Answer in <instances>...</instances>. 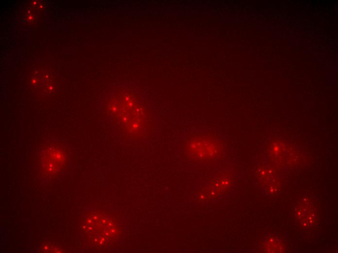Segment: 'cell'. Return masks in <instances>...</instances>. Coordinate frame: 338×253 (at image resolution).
I'll return each mask as SVG.
<instances>
[{"label":"cell","instance_id":"obj_5","mask_svg":"<svg viewBox=\"0 0 338 253\" xmlns=\"http://www.w3.org/2000/svg\"><path fill=\"white\" fill-rule=\"evenodd\" d=\"M195 200L199 202H206L211 200L209 189L206 186L201 188L195 195Z\"/></svg>","mask_w":338,"mask_h":253},{"label":"cell","instance_id":"obj_3","mask_svg":"<svg viewBox=\"0 0 338 253\" xmlns=\"http://www.w3.org/2000/svg\"><path fill=\"white\" fill-rule=\"evenodd\" d=\"M234 181L232 171L222 170L217 173L207 185L211 200H217L220 196L229 194L234 187Z\"/></svg>","mask_w":338,"mask_h":253},{"label":"cell","instance_id":"obj_2","mask_svg":"<svg viewBox=\"0 0 338 253\" xmlns=\"http://www.w3.org/2000/svg\"><path fill=\"white\" fill-rule=\"evenodd\" d=\"M179 144L182 154L194 163L215 164L225 154V143L216 130L190 129L181 133Z\"/></svg>","mask_w":338,"mask_h":253},{"label":"cell","instance_id":"obj_1","mask_svg":"<svg viewBox=\"0 0 338 253\" xmlns=\"http://www.w3.org/2000/svg\"><path fill=\"white\" fill-rule=\"evenodd\" d=\"M133 96L123 94V103H115L109 113V123L117 134L132 141H141L156 134L157 123L154 116L132 99Z\"/></svg>","mask_w":338,"mask_h":253},{"label":"cell","instance_id":"obj_4","mask_svg":"<svg viewBox=\"0 0 338 253\" xmlns=\"http://www.w3.org/2000/svg\"><path fill=\"white\" fill-rule=\"evenodd\" d=\"M65 159V155L60 148L51 146L45 151L41 157L42 169L49 176L53 175L61 168Z\"/></svg>","mask_w":338,"mask_h":253}]
</instances>
